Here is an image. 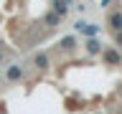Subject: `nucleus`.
I'll use <instances>...</instances> for the list:
<instances>
[{
    "mask_svg": "<svg viewBox=\"0 0 122 114\" xmlns=\"http://www.w3.org/2000/svg\"><path fill=\"white\" fill-rule=\"evenodd\" d=\"M20 79H23V66L13 63L5 68V81H20Z\"/></svg>",
    "mask_w": 122,
    "mask_h": 114,
    "instance_id": "f257e3e1",
    "label": "nucleus"
},
{
    "mask_svg": "<svg viewBox=\"0 0 122 114\" xmlns=\"http://www.w3.org/2000/svg\"><path fill=\"white\" fill-rule=\"evenodd\" d=\"M48 63H51V58H48V53H36V56H33V66L38 68V71H46V68H48Z\"/></svg>",
    "mask_w": 122,
    "mask_h": 114,
    "instance_id": "f03ea898",
    "label": "nucleus"
},
{
    "mask_svg": "<svg viewBox=\"0 0 122 114\" xmlns=\"http://www.w3.org/2000/svg\"><path fill=\"white\" fill-rule=\"evenodd\" d=\"M51 5H53V13L64 18V15L69 13V5H71V0H51Z\"/></svg>",
    "mask_w": 122,
    "mask_h": 114,
    "instance_id": "7ed1b4c3",
    "label": "nucleus"
},
{
    "mask_svg": "<svg viewBox=\"0 0 122 114\" xmlns=\"http://www.w3.org/2000/svg\"><path fill=\"white\" fill-rule=\"evenodd\" d=\"M102 56H104V63H109V66H114V63H120V61H122V56L114 51V48H104Z\"/></svg>",
    "mask_w": 122,
    "mask_h": 114,
    "instance_id": "20e7f679",
    "label": "nucleus"
},
{
    "mask_svg": "<svg viewBox=\"0 0 122 114\" xmlns=\"http://www.w3.org/2000/svg\"><path fill=\"white\" fill-rule=\"evenodd\" d=\"M76 30H81V33H84V36H89V38H94V36H97V25H92V23H84V20H79V23H76Z\"/></svg>",
    "mask_w": 122,
    "mask_h": 114,
    "instance_id": "39448f33",
    "label": "nucleus"
},
{
    "mask_svg": "<svg viewBox=\"0 0 122 114\" xmlns=\"http://www.w3.org/2000/svg\"><path fill=\"white\" fill-rule=\"evenodd\" d=\"M109 25H112V33H120L122 30V13H112L109 15Z\"/></svg>",
    "mask_w": 122,
    "mask_h": 114,
    "instance_id": "423d86ee",
    "label": "nucleus"
},
{
    "mask_svg": "<svg viewBox=\"0 0 122 114\" xmlns=\"http://www.w3.org/2000/svg\"><path fill=\"white\" fill-rule=\"evenodd\" d=\"M43 23L48 25V28H56V25L61 23V15H56V13L51 10V13H46V15H43Z\"/></svg>",
    "mask_w": 122,
    "mask_h": 114,
    "instance_id": "0eeeda50",
    "label": "nucleus"
},
{
    "mask_svg": "<svg viewBox=\"0 0 122 114\" xmlns=\"http://www.w3.org/2000/svg\"><path fill=\"white\" fill-rule=\"evenodd\" d=\"M86 51H89L92 56H94V53H102V43H99L97 38H89V41H86Z\"/></svg>",
    "mask_w": 122,
    "mask_h": 114,
    "instance_id": "6e6552de",
    "label": "nucleus"
},
{
    "mask_svg": "<svg viewBox=\"0 0 122 114\" xmlns=\"http://www.w3.org/2000/svg\"><path fill=\"white\" fill-rule=\"evenodd\" d=\"M76 46V38L74 36H66V38H61V48H66V51H71Z\"/></svg>",
    "mask_w": 122,
    "mask_h": 114,
    "instance_id": "1a4fd4ad",
    "label": "nucleus"
},
{
    "mask_svg": "<svg viewBox=\"0 0 122 114\" xmlns=\"http://www.w3.org/2000/svg\"><path fill=\"white\" fill-rule=\"evenodd\" d=\"M114 43H117V46H122V30H120V33H114Z\"/></svg>",
    "mask_w": 122,
    "mask_h": 114,
    "instance_id": "9d476101",
    "label": "nucleus"
},
{
    "mask_svg": "<svg viewBox=\"0 0 122 114\" xmlns=\"http://www.w3.org/2000/svg\"><path fill=\"white\" fill-rule=\"evenodd\" d=\"M3 61H5V53H3V51H0V66H3Z\"/></svg>",
    "mask_w": 122,
    "mask_h": 114,
    "instance_id": "9b49d317",
    "label": "nucleus"
}]
</instances>
